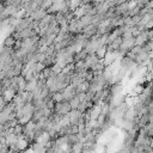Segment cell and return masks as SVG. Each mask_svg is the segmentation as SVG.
<instances>
[{"instance_id": "30bf717a", "label": "cell", "mask_w": 153, "mask_h": 153, "mask_svg": "<svg viewBox=\"0 0 153 153\" xmlns=\"http://www.w3.org/2000/svg\"><path fill=\"white\" fill-rule=\"evenodd\" d=\"M108 54V45H104V47H100L97 51H96V55L99 60H103Z\"/></svg>"}, {"instance_id": "3957f363", "label": "cell", "mask_w": 153, "mask_h": 153, "mask_svg": "<svg viewBox=\"0 0 153 153\" xmlns=\"http://www.w3.org/2000/svg\"><path fill=\"white\" fill-rule=\"evenodd\" d=\"M47 14H48V11H47V10H44V8H38V10H36V11H33V13H32L30 17L32 18L33 22H41Z\"/></svg>"}, {"instance_id": "ba28073f", "label": "cell", "mask_w": 153, "mask_h": 153, "mask_svg": "<svg viewBox=\"0 0 153 153\" xmlns=\"http://www.w3.org/2000/svg\"><path fill=\"white\" fill-rule=\"evenodd\" d=\"M85 62H86L87 67H88V68H91L93 65H96V63H98V62H99V59L97 57V55H96V54H88V56L86 57Z\"/></svg>"}, {"instance_id": "8992f818", "label": "cell", "mask_w": 153, "mask_h": 153, "mask_svg": "<svg viewBox=\"0 0 153 153\" xmlns=\"http://www.w3.org/2000/svg\"><path fill=\"white\" fill-rule=\"evenodd\" d=\"M27 146H29V141L25 139V136H24V135L19 136V139H18V141H17L18 151H19V152L25 151V149H27Z\"/></svg>"}, {"instance_id": "ffe728a7", "label": "cell", "mask_w": 153, "mask_h": 153, "mask_svg": "<svg viewBox=\"0 0 153 153\" xmlns=\"http://www.w3.org/2000/svg\"><path fill=\"white\" fill-rule=\"evenodd\" d=\"M130 51H131V53H134L135 55H137V54H140V53L142 51V47H139V45H135V47H134V48H133V49H131Z\"/></svg>"}, {"instance_id": "7c38bea8", "label": "cell", "mask_w": 153, "mask_h": 153, "mask_svg": "<svg viewBox=\"0 0 153 153\" xmlns=\"http://www.w3.org/2000/svg\"><path fill=\"white\" fill-rule=\"evenodd\" d=\"M14 44H16V39H14L12 36H7V37L4 39V43H2V45L7 47V48H13Z\"/></svg>"}, {"instance_id": "6da1fadb", "label": "cell", "mask_w": 153, "mask_h": 153, "mask_svg": "<svg viewBox=\"0 0 153 153\" xmlns=\"http://www.w3.org/2000/svg\"><path fill=\"white\" fill-rule=\"evenodd\" d=\"M72 111V108H71V104L69 102H61V103H56L55 105V109H54V112L59 114V115H68L69 112Z\"/></svg>"}, {"instance_id": "4fadbf2b", "label": "cell", "mask_w": 153, "mask_h": 153, "mask_svg": "<svg viewBox=\"0 0 153 153\" xmlns=\"http://www.w3.org/2000/svg\"><path fill=\"white\" fill-rule=\"evenodd\" d=\"M84 143L81 141H78L76 143L73 145V148H72V153H82L84 151Z\"/></svg>"}, {"instance_id": "7402d4cb", "label": "cell", "mask_w": 153, "mask_h": 153, "mask_svg": "<svg viewBox=\"0 0 153 153\" xmlns=\"http://www.w3.org/2000/svg\"><path fill=\"white\" fill-rule=\"evenodd\" d=\"M147 7H148L149 10H153V1H149L148 5H147Z\"/></svg>"}, {"instance_id": "8fae6325", "label": "cell", "mask_w": 153, "mask_h": 153, "mask_svg": "<svg viewBox=\"0 0 153 153\" xmlns=\"http://www.w3.org/2000/svg\"><path fill=\"white\" fill-rule=\"evenodd\" d=\"M43 118H45L44 115H43V110H36L35 114L32 115V121L36 122V123H38V122L42 121Z\"/></svg>"}, {"instance_id": "d6986e66", "label": "cell", "mask_w": 153, "mask_h": 153, "mask_svg": "<svg viewBox=\"0 0 153 153\" xmlns=\"http://www.w3.org/2000/svg\"><path fill=\"white\" fill-rule=\"evenodd\" d=\"M50 68H51V71H53V72H55L56 74H60V73H62V68H61V67H60L57 63H55V65H54L53 67H50Z\"/></svg>"}, {"instance_id": "44dd1931", "label": "cell", "mask_w": 153, "mask_h": 153, "mask_svg": "<svg viewBox=\"0 0 153 153\" xmlns=\"http://www.w3.org/2000/svg\"><path fill=\"white\" fill-rule=\"evenodd\" d=\"M135 7H137V1H129V2H128V8H129V11L134 10Z\"/></svg>"}, {"instance_id": "5b68a950", "label": "cell", "mask_w": 153, "mask_h": 153, "mask_svg": "<svg viewBox=\"0 0 153 153\" xmlns=\"http://www.w3.org/2000/svg\"><path fill=\"white\" fill-rule=\"evenodd\" d=\"M149 39H148V35H147V30L146 31H142L141 33H140V36L139 37H136L135 38V42H136V45H139V47H143L147 42H148Z\"/></svg>"}, {"instance_id": "9c48e42d", "label": "cell", "mask_w": 153, "mask_h": 153, "mask_svg": "<svg viewBox=\"0 0 153 153\" xmlns=\"http://www.w3.org/2000/svg\"><path fill=\"white\" fill-rule=\"evenodd\" d=\"M31 148L33 149L35 153H47V148L43 145L38 143V142H33L32 146H31Z\"/></svg>"}, {"instance_id": "5bb4252c", "label": "cell", "mask_w": 153, "mask_h": 153, "mask_svg": "<svg viewBox=\"0 0 153 153\" xmlns=\"http://www.w3.org/2000/svg\"><path fill=\"white\" fill-rule=\"evenodd\" d=\"M80 103H81V100H80V98L78 97V96H75L71 102H69V104H71V108H72V110H78V108H79V105H80Z\"/></svg>"}, {"instance_id": "7a4b0ae2", "label": "cell", "mask_w": 153, "mask_h": 153, "mask_svg": "<svg viewBox=\"0 0 153 153\" xmlns=\"http://www.w3.org/2000/svg\"><path fill=\"white\" fill-rule=\"evenodd\" d=\"M69 118H71V124L72 126H79V123L82 120L84 114H81L79 110H72L69 114Z\"/></svg>"}, {"instance_id": "277c9868", "label": "cell", "mask_w": 153, "mask_h": 153, "mask_svg": "<svg viewBox=\"0 0 153 153\" xmlns=\"http://www.w3.org/2000/svg\"><path fill=\"white\" fill-rule=\"evenodd\" d=\"M17 91L16 90H12V88H7V90H5V91H1V96L4 97V99L7 102V103H11L13 99H14V97L17 96Z\"/></svg>"}, {"instance_id": "52a82bcc", "label": "cell", "mask_w": 153, "mask_h": 153, "mask_svg": "<svg viewBox=\"0 0 153 153\" xmlns=\"http://www.w3.org/2000/svg\"><path fill=\"white\" fill-rule=\"evenodd\" d=\"M128 11H129V8H128V1H124L123 4H121V5H118L116 7V14L117 16H121V17H123Z\"/></svg>"}, {"instance_id": "9a60e30c", "label": "cell", "mask_w": 153, "mask_h": 153, "mask_svg": "<svg viewBox=\"0 0 153 153\" xmlns=\"http://www.w3.org/2000/svg\"><path fill=\"white\" fill-rule=\"evenodd\" d=\"M82 5V1L80 0H74V1H69V10L72 12H74L75 10H78L80 6Z\"/></svg>"}, {"instance_id": "e0dca14e", "label": "cell", "mask_w": 153, "mask_h": 153, "mask_svg": "<svg viewBox=\"0 0 153 153\" xmlns=\"http://www.w3.org/2000/svg\"><path fill=\"white\" fill-rule=\"evenodd\" d=\"M13 129H14L13 134L17 135V136H22L24 134V126H22V124H17Z\"/></svg>"}, {"instance_id": "ac0fdd59", "label": "cell", "mask_w": 153, "mask_h": 153, "mask_svg": "<svg viewBox=\"0 0 153 153\" xmlns=\"http://www.w3.org/2000/svg\"><path fill=\"white\" fill-rule=\"evenodd\" d=\"M53 100L55 103H61V102H65V98H63V94L61 92H57V93H54L53 94Z\"/></svg>"}, {"instance_id": "2e32d148", "label": "cell", "mask_w": 153, "mask_h": 153, "mask_svg": "<svg viewBox=\"0 0 153 153\" xmlns=\"http://www.w3.org/2000/svg\"><path fill=\"white\" fill-rule=\"evenodd\" d=\"M31 121H32V116L31 115H25V116H23L22 118L18 120V123L22 124V126H25V124H27Z\"/></svg>"}]
</instances>
